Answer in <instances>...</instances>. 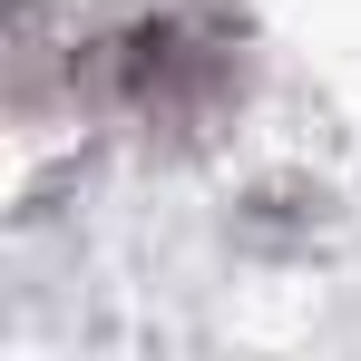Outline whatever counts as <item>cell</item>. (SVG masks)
Returning a JSON list of instances; mask_svg holds the SVG:
<instances>
[{"label":"cell","instance_id":"6da1fadb","mask_svg":"<svg viewBox=\"0 0 361 361\" xmlns=\"http://www.w3.org/2000/svg\"><path fill=\"white\" fill-rule=\"evenodd\" d=\"M68 98H98L127 127H215L244 98V30L205 0L127 10L68 49Z\"/></svg>","mask_w":361,"mask_h":361}]
</instances>
